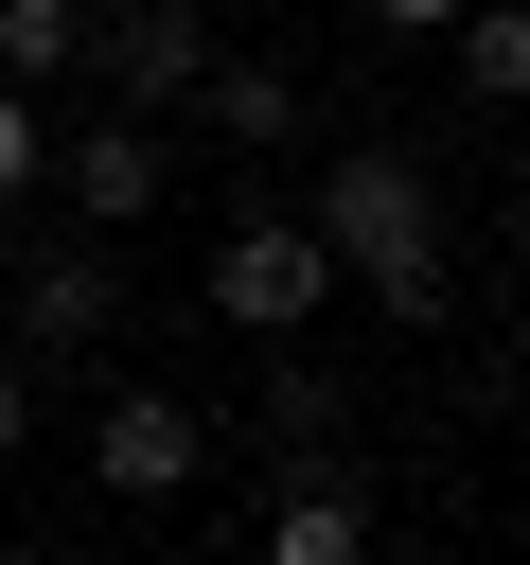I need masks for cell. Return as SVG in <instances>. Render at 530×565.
<instances>
[{
	"instance_id": "6da1fadb",
	"label": "cell",
	"mask_w": 530,
	"mask_h": 565,
	"mask_svg": "<svg viewBox=\"0 0 530 565\" xmlns=\"http://www.w3.org/2000/svg\"><path fill=\"white\" fill-rule=\"evenodd\" d=\"M300 230H318V265H336L353 300H389L406 335L442 318V177H424V141H353V159H318Z\"/></svg>"
},
{
	"instance_id": "8992f818",
	"label": "cell",
	"mask_w": 530,
	"mask_h": 565,
	"mask_svg": "<svg viewBox=\"0 0 530 565\" xmlns=\"http://www.w3.org/2000/svg\"><path fill=\"white\" fill-rule=\"evenodd\" d=\"M265 565H389V530H371V494H353V459H336V441H318V459H283Z\"/></svg>"
},
{
	"instance_id": "30bf717a",
	"label": "cell",
	"mask_w": 530,
	"mask_h": 565,
	"mask_svg": "<svg viewBox=\"0 0 530 565\" xmlns=\"http://www.w3.org/2000/svg\"><path fill=\"white\" fill-rule=\"evenodd\" d=\"M442 53H459V88H477V106H530V0H459V35H442Z\"/></svg>"
},
{
	"instance_id": "5b68a950",
	"label": "cell",
	"mask_w": 530,
	"mask_h": 565,
	"mask_svg": "<svg viewBox=\"0 0 530 565\" xmlns=\"http://www.w3.org/2000/svg\"><path fill=\"white\" fill-rule=\"evenodd\" d=\"M53 177H71V230H106V247H124V230L177 194V141H159L141 106H88V124L53 141Z\"/></svg>"
},
{
	"instance_id": "ba28073f",
	"label": "cell",
	"mask_w": 530,
	"mask_h": 565,
	"mask_svg": "<svg viewBox=\"0 0 530 565\" xmlns=\"http://www.w3.org/2000/svg\"><path fill=\"white\" fill-rule=\"evenodd\" d=\"M194 106H212V141H247V159H265V141H300V71H283V53H212V88H194Z\"/></svg>"
},
{
	"instance_id": "2e32d148",
	"label": "cell",
	"mask_w": 530,
	"mask_h": 565,
	"mask_svg": "<svg viewBox=\"0 0 530 565\" xmlns=\"http://www.w3.org/2000/svg\"><path fill=\"white\" fill-rule=\"evenodd\" d=\"M0 565H53V547H0Z\"/></svg>"
},
{
	"instance_id": "4fadbf2b",
	"label": "cell",
	"mask_w": 530,
	"mask_h": 565,
	"mask_svg": "<svg viewBox=\"0 0 530 565\" xmlns=\"http://www.w3.org/2000/svg\"><path fill=\"white\" fill-rule=\"evenodd\" d=\"M18 441H35V371L0 353V477H18Z\"/></svg>"
},
{
	"instance_id": "277c9868",
	"label": "cell",
	"mask_w": 530,
	"mask_h": 565,
	"mask_svg": "<svg viewBox=\"0 0 530 565\" xmlns=\"http://www.w3.org/2000/svg\"><path fill=\"white\" fill-rule=\"evenodd\" d=\"M88 71H106V106L177 124L212 88V0H88Z\"/></svg>"
},
{
	"instance_id": "9a60e30c",
	"label": "cell",
	"mask_w": 530,
	"mask_h": 565,
	"mask_svg": "<svg viewBox=\"0 0 530 565\" xmlns=\"http://www.w3.org/2000/svg\"><path fill=\"white\" fill-rule=\"evenodd\" d=\"M512 265H530V159H512Z\"/></svg>"
},
{
	"instance_id": "7a4b0ae2",
	"label": "cell",
	"mask_w": 530,
	"mask_h": 565,
	"mask_svg": "<svg viewBox=\"0 0 530 565\" xmlns=\"http://www.w3.org/2000/svg\"><path fill=\"white\" fill-rule=\"evenodd\" d=\"M0 300H18L0 353H18V371H71V353H106V318H124V247H106V230H35Z\"/></svg>"
},
{
	"instance_id": "9c48e42d",
	"label": "cell",
	"mask_w": 530,
	"mask_h": 565,
	"mask_svg": "<svg viewBox=\"0 0 530 565\" xmlns=\"http://www.w3.org/2000/svg\"><path fill=\"white\" fill-rule=\"evenodd\" d=\"M88 71V0H0V88H71Z\"/></svg>"
},
{
	"instance_id": "52a82bcc",
	"label": "cell",
	"mask_w": 530,
	"mask_h": 565,
	"mask_svg": "<svg viewBox=\"0 0 530 565\" xmlns=\"http://www.w3.org/2000/svg\"><path fill=\"white\" fill-rule=\"evenodd\" d=\"M88 459H106V494H194V459H212V424H194L177 388H106V424H88Z\"/></svg>"
},
{
	"instance_id": "3957f363",
	"label": "cell",
	"mask_w": 530,
	"mask_h": 565,
	"mask_svg": "<svg viewBox=\"0 0 530 565\" xmlns=\"http://www.w3.org/2000/svg\"><path fill=\"white\" fill-rule=\"evenodd\" d=\"M194 300H212L230 335H265V353H283V335H300V318L336 300V265H318V230H300V212H230V230H212V282H194Z\"/></svg>"
},
{
	"instance_id": "7c38bea8",
	"label": "cell",
	"mask_w": 530,
	"mask_h": 565,
	"mask_svg": "<svg viewBox=\"0 0 530 565\" xmlns=\"http://www.w3.org/2000/svg\"><path fill=\"white\" fill-rule=\"evenodd\" d=\"M53 177V124H35V88H0V194H35Z\"/></svg>"
},
{
	"instance_id": "8fae6325",
	"label": "cell",
	"mask_w": 530,
	"mask_h": 565,
	"mask_svg": "<svg viewBox=\"0 0 530 565\" xmlns=\"http://www.w3.org/2000/svg\"><path fill=\"white\" fill-rule=\"evenodd\" d=\"M265 441H283V459H318V441H336V371H318L300 335H283V371H265Z\"/></svg>"
},
{
	"instance_id": "5bb4252c",
	"label": "cell",
	"mask_w": 530,
	"mask_h": 565,
	"mask_svg": "<svg viewBox=\"0 0 530 565\" xmlns=\"http://www.w3.org/2000/svg\"><path fill=\"white\" fill-rule=\"evenodd\" d=\"M371 18H389V35H459V0H371Z\"/></svg>"
}]
</instances>
